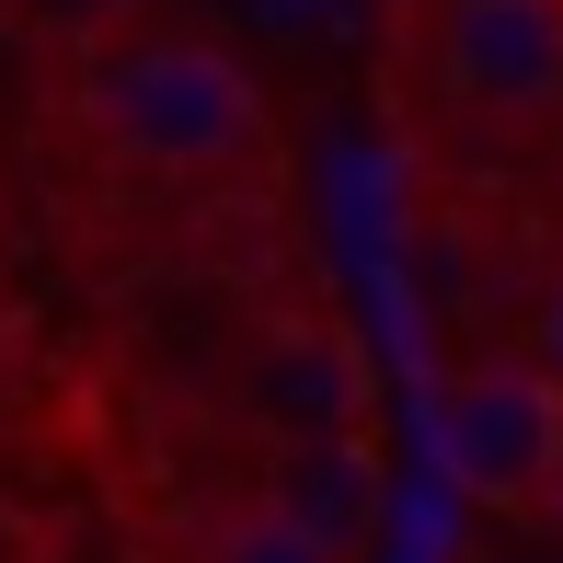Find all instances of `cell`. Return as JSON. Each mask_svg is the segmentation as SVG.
Masks as SVG:
<instances>
[{
  "label": "cell",
  "mask_w": 563,
  "mask_h": 563,
  "mask_svg": "<svg viewBox=\"0 0 563 563\" xmlns=\"http://www.w3.org/2000/svg\"><path fill=\"white\" fill-rule=\"evenodd\" d=\"M415 81L472 139H529L563 115V0H426Z\"/></svg>",
  "instance_id": "2"
},
{
  "label": "cell",
  "mask_w": 563,
  "mask_h": 563,
  "mask_svg": "<svg viewBox=\"0 0 563 563\" xmlns=\"http://www.w3.org/2000/svg\"><path fill=\"white\" fill-rule=\"evenodd\" d=\"M23 12H35V23H58V35L81 46V35H104V23H126V12H150V0H23Z\"/></svg>",
  "instance_id": "6"
},
{
  "label": "cell",
  "mask_w": 563,
  "mask_h": 563,
  "mask_svg": "<svg viewBox=\"0 0 563 563\" xmlns=\"http://www.w3.org/2000/svg\"><path fill=\"white\" fill-rule=\"evenodd\" d=\"M518 356H529V368H541L552 391H563V276H552L541 299H529V334H518Z\"/></svg>",
  "instance_id": "5"
},
{
  "label": "cell",
  "mask_w": 563,
  "mask_h": 563,
  "mask_svg": "<svg viewBox=\"0 0 563 563\" xmlns=\"http://www.w3.org/2000/svg\"><path fill=\"white\" fill-rule=\"evenodd\" d=\"M552 162H563V115H552Z\"/></svg>",
  "instance_id": "7"
},
{
  "label": "cell",
  "mask_w": 563,
  "mask_h": 563,
  "mask_svg": "<svg viewBox=\"0 0 563 563\" xmlns=\"http://www.w3.org/2000/svg\"><path fill=\"white\" fill-rule=\"evenodd\" d=\"M438 472L483 518H541V506H563V391L518 345H495V356L438 379Z\"/></svg>",
  "instance_id": "3"
},
{
  "label": "cell",
  "mask_w": 563,
  "mask_h": 563,
  "mask_svg": "<svg viewBox=\"0 0 563 563\" xmlns=\"http://www.w3.org/2000/svg\"><path fill=\"white\" fill-rule=\"evenodd\" d=\"M69 115L139 185H265L276 173V115L265 81L185 12H126L69 46Z\"/></svg>",
  "instance_id": "1"
},
{
  "label": "cell",
  "mask_w": 563,
  "mask_h": 563,
  "mask_svg": "<svg viewBox=\"0 0 563 563\" xmlns=\"http://www.w3.org/2000/svg\"><path fill=\"white\" fill-rule=\"evenodd\" d=\"M196 563H345L334 529H311L299 506L253 495V506H219L208 529H196Z\"/></svg>",
  "instance_id": "4"
}]
</instances>
